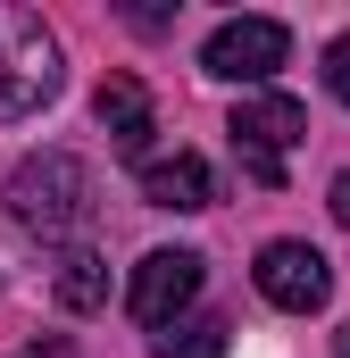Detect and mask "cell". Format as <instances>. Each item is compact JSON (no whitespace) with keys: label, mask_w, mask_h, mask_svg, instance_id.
Instances as JSON below:
<instances>
[{"label":"cell","mask_w":350,"mask_h":358,"mask_svg":"<svg viewBox=\"0 0 350 358\" xmlns=\"http://www.w3.org/2000/svg\"><path fill=\"white\" fill-rule=\"evenodd\" d=\"M8 217L25 225V234H42V242H67L76 225L92 217V167L76 150H34V159H17V176H8Z\"/></svg>","instance_id":"6da1fadb"},{"label":"cell","mask_w":350,"mask_h":358,"mask_svg":"<svg viewBox=\"0 0 350 358\" xmlns=\"http://www.w3.org/2000/svg\"><path fill=\"white\" fill-rule=\"evenodd\" d=\"M59 84H67L59 34H50L34 8L0 0V125H17V117H34L42 100H59Z\"/></svg>","instance_id":"7a4b0ae2"},{"label":"cell","mask_w":350,"mask_h":358,"mask_svg":"<svg viewBox=\"0 0 350 358\" xmlns=\"http://www.w3.org/2000/svg\"><path fill=\"white\" fill-rule=\"evenodd\" d=\"M225 134H234L242 176L275 192V183H284V150H300V142H309V108H300L292 92H251V100L234 108V125H225Z\"/></svg>","instance_id":"3957f363"},{"label":"cell","mask_w":350,"mask_h":358,"mask_svg":"<svg viewBox=\"0 0 350 358\" xmlns=\"http://www.w3.org/2000/svg\"><path fill=\"white\" fill-rule=\"evenodd\" d=\"M284 59H292V34L275 17H225L200 42V76H217V84H267Z\"/></svg>","instance_id":"277c9868"},{"label":"cell","mask_w":350,"mask_h":358,"mask_svg":"<svg viewBox=\"0 0 350 358\" xmlns=\"http://www.w3.org/2000/svg\"><path fill=\"white\" fill-rule=\"evenodd\" d=\"M251 275H259V300L284 308V317H309V308L334 300V267H326V250H309V242H267Z\"/></svg>","instance_id":"5b68a950"},{"label":"cell","mask_w":350,"mask_h":358,"mask_svg":"<svg viewBox=\"0 0 350 358\" xmlns=\"http://www.w3.org/2000/svg\"><path fill=\"white\" fill-rule=\"evenodd\" d=\"M200 275H209L200 250H150V259L134 267V283H125V308L159 334V325H175V317L200 300Z\"/></svg>","instance_id":"8992f818"},{"label":"cell","mask_w":350,"mask_h":358,"mask_svg":"<svg viewBox=\"0 0 350 358\" xmlns=\"http://www.w3.org/2000/svg\"><path fill=\"white\" fill-rule=\"evenodd\" d=\"M92 108H100V125H108V142H117L125 159H150V134H159V108H150V84H142V76H108Z\"/></svg>","instance_id":"52a82bcc"},{"label":"cell","mask_w":350,"mask_h":358,"mask_svg":"<svg viewBox=\"0 0 350 358\" xmlns=\"http://www.w3.org/2000/svg\"><path fill=\"white\" fill-rule=\"evenodd\" d=\"M142 200H150V208H175V217H192V208H209V200H217V176H209V159H200V150L142 159Z\"/></svg>","instance_id":"ba28073f"},{"label":"cell","mask_w":350,"mask_h":358,"mask_svg":"<svg viewBox=\"0 0 350 358\" xmlns=\"http://www.w3.org/2000/svg\"><path fill=\"white\" fill-rule=\"evenodd\" d=\"M50 292H59V308H76V317L108 308V259H100V250H59Z\"/></svg>","instance_id":"9c48e42d"},{"label":"cell","mask_w":350,"mask_h":358,"mask_svg":"<svg viewBox=\"0 0 350 358\" xmlns=\"http://www.w3.org/2000/svg\"><path fill=\"white\" fill-rule=\"evenodd\" d=\"M150 358H225V317H175V325H159Z\"/></svg>","instance_id":"30bf717a"},{"label":"cell","mask_w":350,"mask_h":358,"mask_svg":"<svg viewBox=\"0 0 350 358\" xmlns=\"http://www.w3.org/2000/svg\"><path fill=\"white\" fill-rule=\"evenodd\" d=\"M326 92L350 108V34H334V42H326Z\"/></svg>","instance_id":"8fae6325"},{"label":"cell","mask_w":350,"mask_h":358,"mask_svg":"<svg viewBox=\"0 0 350 358\" xmlns=\"http://www.w3.org/2000/svg\"><path fill=\"white\" fill-rule=\"evenodd\" d=\"M326 208H334V217H342V225H350V167H342V176H334V200H326Z\"/></svg>","instance_id":"7c38bea8"},{"label":"cell","mask_w":350,"mask_h":358,"mask_svg":"<svg viewBox=\"0 0 350 358\" xmlns=\"http://www.w3.org/2000/svg\"><path fill=\"white\" fill-rule=\"evenodd\" d=\"M334 358H350V325H334Z\"/></svg>","instance_id":"4fadbf2b"}]
</instances>
